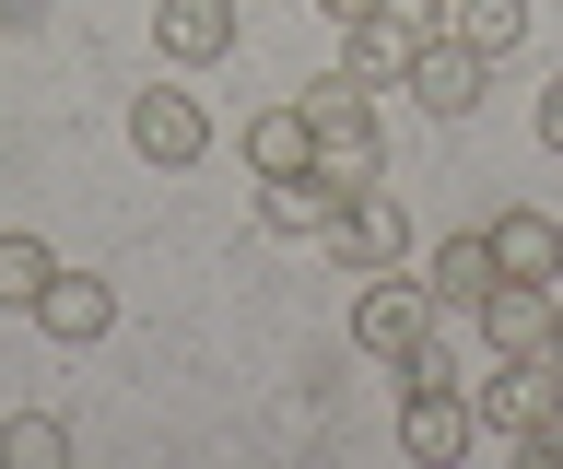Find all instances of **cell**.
Returning <instances> with one entry per match:
<instances>
[{"instance_id": "obj_1", "label": "cell", "mask_w": 563, "mask_h": 469, "mask_svg": "<svg viewBox=\"0 0 563 469\" xmlns=\"http://www.w3.org/2000/svg\"><path fill=\"white\" fill-rule=\"evenodd\" d=\"M294 107L317 118V165H329V177H352V188H364V177L387 165V153H376V107H364V82H352V71H317Z\"/></svg>"}, {"instance_id": "obj_2", "label": "cell", "mask_w": 563, "mask_h": 469, "mask_svg": "<svg viewBox=\"0 0 563 469\" xmlns=\"http://www.w3.org/2000/svg\"><path fill=\"white\" fill-rule=\"evenodd\" d=\"M352 340L376 364H411L422 340H434V293L399 282V270H364V293H352Z\"/></svg>"}, {"instance_id": "obj_3", "label": "cell", "mask_w": 563, "mask_h": 469, "mask_svg": "<svg viewBox=\"0 0 563 469\" xmlns=\"http://www.w3.org/2000/svg\"><path fill=\"white\" fill-rule=\"evenodd\" d=\"M130 142H141V165H200L211 153V107L188 82H153V94H130Z\"/></svg>"}, {"instance_id": "obj_4", "label": "cell", "mask_w": 563, "mask_h": 469, "mask_svg": "<svg viewBox=\"0 0 563 469\" xmlns=\"http://www.w3.org/2000/svg\"><path fill=\"white\" fill-rule=\"evenodd\" d=\"M482 423H493V434L563 423V353H505V376L482 388Z\"/></svg>"}, {"instance_id": "obj_5", "label": "cell", "mask_w": 563, "mask_h": 469, "mask_svg": "<svg viewBox=\"0 0 563 469\" xmlns=\"http://www.w3.org/2000/svg\"><path fill=\"white\" fill-rule=\"evenodd\" d=\"M399 446H411L422 469H446V458H470V399H457V376H399Z\"/></svg>"}, {"instance_id": "obj_6", "label": "cell", "mask_w": 563, "mask_h": 469, "mask_svg": "<svg viewBox=\"0 0 563 469\" xmlns=\"http://www.w3.org/2000/svg\"><path fill=\"white\" fill-rule=\"evenodd\" d=\"M482 82H493V59H482L470 36H446V24L411 47V94H422L434 118H482Z\"/></svg>"}, {"instance_id": "obj_7", "label": "cell", "mask_w": 563, "mask_h": 469, "mask_svg": "<svg viewBox=\"0 0 563 469\" xmlns=\"http://www.w3.org/2000/svg\"><path fill=\"white\" fill-rule=\"evenodd\" d=\"M329 247H341V270H399L411 223H399V200H387L376 177H364V188L341 200V212H329Z\"/></svg>"}, {"instance_id": "obj_8", "label": "cell", "mask_w": 563, "mask_h": 469, "mask_svg": "<svg viewBox=\"0 0 563 469\" xmlns=\"http://www.w3.org/2000/svg\"><path fill=\"white\" fill-rule=\"evenodd\" d=\"M470 317H482V340H493V353H552L563 293H552V282H517V270H505V282H493L482 305H470Z\"/></svg>"}, {"instance_id": "obj_9", "label": "cell", "mask_w": 563, "mask_h": 469, "mask_svg": "<svg viewBox=\"0 0 563 469\" xmlns=\"http://www.w3.org/2000/svg\"><path fill=\"white\" fill-rule=\"evenodd\" d=\"M35 328H47V340H70V353H95L106 328H118V293H106L95 270H47V293H35Z\"/></svg>"}, {"instance_id": "obj_10", "label": "cell", "mask_w": 563, "mask_h": 469, "mask_svg": "<svg viewBox=\"0 0 563 469\" xmlns=\"http://www.w3.org/2000/svg\"><path fill=\"white\" fill-rule=\"evenodd\" d=\"M153 47H165L176 71H211L235 47V0H153Z\"/></svg>"}, {"instance_id": "obj_11", "label": "cell", "mask_w": 563, "mask_h": 469, "mask_svg": "<svg viewBox=\"0 0 563 469\" xmlns=\"http://www.w3.org/2000/svg\"><path fill=\"white\" fill-rule=\"evenodd\" d=\"M341 200H352V177H329V165H306V177H258V223H271V235H329Z\"/></svg>"}, {"instance_id": "obj_12", "label": "cell", "mask_w": 563, "mask_h": 469, "mask_svg": "<svg viewBox=\"0 0 563 469\" xmlns=\"http://www.w3.org/2000/svg\"><path fill=\"white\" fill-rule=\"evenodd\" d=\"M411 24H399V12H364V24H341V71L364 82V94H387V82H411Z\"/></svg>"}, {"instance_id": "obj_13", "label": "cell", "mask_w": 563, "mask_h": 469, "mask_svg": "<svg viewBox=\"0 0 563 469\" xmlns=\"http://www.w3.org/2000/svg\"><path fill=\"white\" fill-rule=\"evenodd\" d=\"M493 282H505V258H493V235H446V247H434V270H422V293H434L446 317H470V305H482Z\"/></svg>"}, {"instance_id": "obj_14", "label": "cell", "mask_w": 563, "mask_h": 469, "mask_svg": "<svg viewBox=\"0 0 563 469\" xmlns=\"http://www.w3.org/2000/svg\"><path fill=\"white\" fill-rule=\"evenodd\" d=\"M482 235H493V258H505L517 282H552L563 293V223L552 212H505V223H482Z\"/></svg>"}, {"instance_id": "obj_15", "label": "cell", "mask_w": 563, "mask_h": 469, "mask_svg": "<svg viewBox=\"0 0 563 469\" xmlns=\"http://www.w3.org/2000/svg\"><path fill=\"white\" fill-rule=\"evenodd\" d=\"M246 165H258V177H306V165H317V118H306V107H258Z\"/></svg>"}, {"instance_id": "obj_16", "label": "cell", "mask_w": 563, "mask_h": 469, "mask_svg": "<svg viewBox=\"0 0 563 469\" xmlns=\"http://www.w3.org/2000/svg\"><path fill=\"white\" fill-rule=\"evenodd\" d=\"M446 36H470L482 59H517L528 47V0H446Z\"/></svg>"}, {"instance_id": "obj_17", "label": "cell", "mask_w": 563, "mask_h": 469, "mask_svg": "<svg viewBox=\"0 0 563 469\" xmlns=\"http://www.w3.org/2000/svg\"><path fill=\"white\" fill-rule=\"evenodd\" d=\"M0 458H12V469H59L70 458V423H59V411H12V423H0Z\"/></svg>"}, {"instance_id": "obj_18", "label": "cell", "mask_w": 563, "mask_h": 469, "mask_svg": "<svg viewBox=\"0 0 563 469\" xmlns=\"http://www.w3.org/2000/svg\"><path fill=\"white\" fill-rule=\"evenodd\" d=\"M47 270H59V258H47V235H24V223H12V235H0V305H35V293H47Z\"/></svg>"}, {"instance_id": "obj_19", "label": "cell", "mask_w": 563, "mask_h": 469, "mask_svg": "<svg viewBox=\"0 0 563 469\" xmlns=\"http://www.w3.org/2000/svg\"><path fill=\"white\" fill-rule=\"evenodd\" d=\"M517 458H528V469H563V423H540V434H517Z\"/></svg>"}, {"instance_id": "obj_20", "label": "cell", "mask_w": 563, "mask_h": 469, "mask_svg": "<svg viewBox=\"0 0 563 469\" xmlns=\"http://www.w3.org/2000/svg\"><path fill=\"white\" fill-rule=\"evenodd\" d=\"M540 142H552V153H563V71H552V82H540Z\"/></svg>"}, {"instance_id": "obj_21", "label": "cell", "mask_w": 563, "mask_h": 469, "mask_svg": "<svg viewBox=\"0 0 563 469\" xmlns=\"http://www.w3.org/2000/svg\"><path fill=\"white\" fill-rule=\"evenodd\" d=\"M329 24H364V12H399V0H317Z\"/></svg>"}, {"instance_id": "obj_22", "label": "cell", "mask_w": 563, "mask_h": 469, "mask_svg": "<svg viewBox=\"0 0 563 469\" xmlns=\"http://www.w3.org/2000/svg\"><path fill=\"white\" fill-rule=\"evenodd\" d=\"M552 353H563V317H552Z\"/></svg>"}]
</instances>
